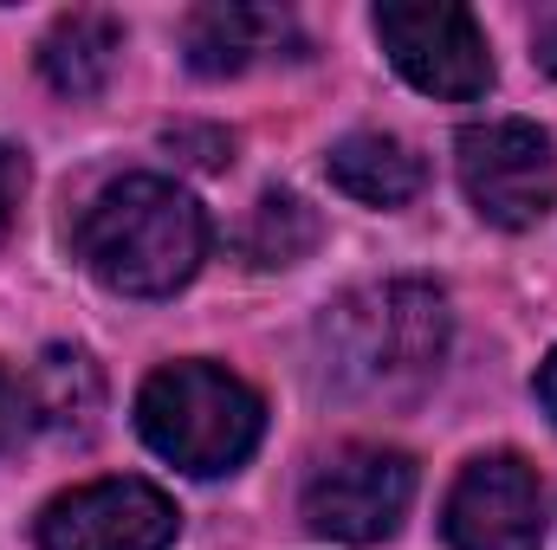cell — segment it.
I'll use <instances>...</instances> for the list:
<instances>
[{"label":"cell","instance_id":"obj_1","mask_svg":"<svg viewBox=\"0 0 557 550\" xmlns=\"http://www.w3.org/2000/svg\"><path fill=\"white\" fill-rule=\"evenodd\" d=\"M447 357V298L428 278L344 291L318 317L324 389L344 402H416Z\"/></svg>","mask_w":557,"mask_h":550},{"label":"cell","instance_id":"obj_2","mask_svg":"<svg viewBox=\"0 0 557 550\" xmlns=\"http://www.w3.org/2000/svg\"><path fill=\"white\" fill-rule=\"evenodd\" d=\"M91 278H104L124 298H169L208 260V214L188 188L162 175H124L111 182L72 234Z\"/></svg>","mask_w":557,"mask_h":550},{"label":"cell","instance_id":"obj_3","mask_svg":"<svg viewBox=\"0 0 557 550\" xmlns=\"http://www.w3.org/2000/svg\"><path fill=\"white\" fill-rule=\"evenodd\" d=\"M137 427L169 466L214 479V473H234L260 447L267 409L240 376H227L214 363H169L143 383Z\"/></svg>","mask_w":557,"mask_h":550},{"label":"cell","instance_id":"obj_4","mask_svg":"<svg viewBox=\"0 0 557 550\" xmlns=\"http://www.w3.org/2000/svg\"><path fill=\"white\" fill-rule=\"evenodd\" d=\"M460 155V188L473 201L480 221L506 227V234H525L552 214L557 201V149L539 124L525 117H499V124H473L454 142Z\"/></svg>","mask_w":557,"mask_h":550},{"label":"cell","instance_id":"obj_5","mask_svg":"<svg viewBox=\"0 0 557 550\" xmlns=\"http://www.w3.org/2000/svg\"><path fill=\"white\" fill-rule=\"evenodd\" d=\"M376 39H383L389 65L428 98L467 104V98H486V85H493L486 33L454 0H389V7H376Z\"/></svg>","mask_w":557,"mask_h":550},{"label":"cell","instance_id":"obj_6","mask_svg":"<svg viewBox=\"0 0 557 550\" xmlns=\"http://www.w3.org/2000/svg\"><path fill=\"white\" fill-rule=\"evenodd\" d=\"M416 499V460L396 447H344L305 486V532L331 545H383Z\"/></svg>","mask_w":557,"mask_h":550},{"label":"cell","instance_id":"obj_7","mask_svg":"<svg viewBox=\"0 0 557 550\" xmlns=\"http://www.w3.org/2000/svg\"><path fill=\"white\" fill-rule=\"evenodd\" d=\"M441 532L454 550H539L545 545V492L519 453H480L460 466Z\"/></svg>","mask_w":557,"mask_h":550},{"label":"cell","instance_id":"obj_8","mask_svg":"<svg viewBox=\"0 0 557 550\" xmlns=\"http://www.w3.org/2000/svg\"><path fill=\"white\" fill-rule=\"evenodd\" d=\"M175 505L149 479H91L39 512V550H169Z\"/></svg>","mask_w":557,"mask_h":550},{"label":"cell","instance_id":"obj_9","mask_svg":"<svg viewBox=\"0 0 557 550\" xmlns=\"http://www.w3.org/2000/svg\"><path fill=\"white\" fill-rule=\"evenodd\" d=\"M305 39L292 26V13L278 7H247V0H214V7H195L182 20V52L201 78H234V72H253L267 59H292Z\"/></svg>","mask_w":557,"mask_h":550},{"label":"cell","instance_id":"obj_10","mask_svg":"<svg viewBox=\"0 0 557 550\" xmlns=\"http://www.w3.org/2000/svg\"><path fill=\"white\" fill-rule=\"evenodd\" d=\"M324 175H331L337 195H350V201H363V208H403V201H416L421 182H428V168H421L416 149L403 137H383V130L344 137L324 155Z\"/></svg>","mask_w":557,"mask_h":550},{"label":"cell","instance_id":"obj_11","mask_svg":"<svg viewBox=\"0 0 557 550\" xmlns=\"http://www.w3.org/2000/svg\"><path fill=\"white\" fill-rule=\"evenodd\" d=\"M26 409L59 440H91L98 414H104V376H98V363L85 350H72V343H52L33 363V376H26Z\"/></svg>","mask_w":557,"mask_h":550},{"label":"cell","instance_id":"obj_12","mask_svg":"<svg viewBox=\"0 0 557 550\" xmlns=\"http://www.w3.org/2000/svg\"><path fill=\"white\" fill-rule=\"evenodd\" d=\"M124 59V26L111 13H65L39 39V72L59 98H98Z\"/></svg>","mask_w":557,"mask_h":550},{"label":"cell","instance_id":"obj_13","mask_svg":"<svg viewBox=\"0 0 557 550\" xmlns=\"http://www.w3.org/2000/svg\"><path fill=\"white\" fill-rule=\"evenodd\" d=\"M247 260L253 266H298L311 247H318V214L298 201V195H267L260 208H253V221H247Z\"/></svg>","mask_w":557,"mask_h":550},{"label":"cell","instance_id":"obj_14","mask_svg":"<svg viewBox=\"0 0 557 550\" xmlns=\"http://www.w3.org/2000/svg\"><path fill=\"white\" fill-rule=\"evenodd\" d=\"M20 195H26V155L13 142H0V240L13 234L20 221Z\"/></svg>","mask_w":557,"mask_h":550},{"label":"cell","instance_id":"obj_15","mask_svg":"<svg viewBox=\"0 0 557 550\" xmlns=\"http://www.w3.org/2000/svg\"><path fill=\"white\" fill-rule=\"evenodd\" d=\"M169 149H195L188 162L221 168V162L234 155V137H221V130H195V124H175V130H169Z\"/></svg>","mask_w":557,"mask_h":550},{"label":"cell","instance_id":"obj_16","mask_svg":"<svg viewBox=\"0 0 557 550\" xmlns=\"http://www.w3.org/2000/svg\"><path fill=\"white\" fill-rule=\"evenodd\" d=\"M20 421H26V389L0 370V453L13 447V434H20Z\"/></svg>","mask_w":557,"mask_h":550},{"label":"cell","instance_id":"obj_17","mask_svg":"<svg viewBox=\"0 0 557 550\" xmlns=\"http://www.w3.org/2000/svg\"><path fill=\"white\" fill-rule=\"evenodd\" d=\"M539 402H545V414L557 421V350L545 357V370H539Z\"/></svg>","mask_w":557,"mask_h":550},{"label":"cell","instance_id":"obj_18","mask_svg":"<svg viewBox=\"0 0 557 550\" xmlns=\"http://www.w3.org/2000/svg\"><path fill=\"white\" fill-rule=\"evenodd\" d=\"M539 59L557 72V13H545V20H539Z\"/></svg>","mask_w":557,"mask_h":550}]
</instances>
